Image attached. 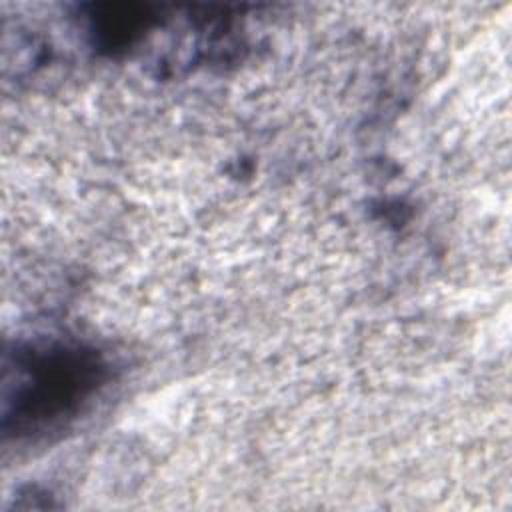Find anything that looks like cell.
Wrapping results in <instances>:
<instances>
[{
    "instance_id": "obj_1",
    "label": "cell",
    "mask_w": 512,
    "mask_h": 512,
    "mask_svg": "<svg viewBox=\"0 0 512 512\" xmlns=\"http://www.w3.org/2000/svg\"><path fill=\"white\" fill-rule=\"evenodd\" d=\"M94 350L50 344L16 356L14 392L6 396V424L16 432H44L74 416L104 380Z\"/></svg>"
}]
</instances>
